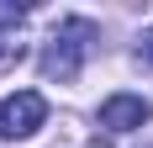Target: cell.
<instances>
[{
	"label": "cell",
	"instance_id": "obj_1",
	"mask_svg": "<svg viewBox=\"0 0 153 148\" xmlns=\"http://www.w3.org/2000/svg\"><path fill=\"white\" fill-rule=\"evenodd\" d=\"M95 37H100V32H95V21H85V16L58 21V32H53L48 48H42V74H48V79H58V85L79 79V69H85V58H90Z\"/></svg>",
	"mask_w": 153,
	"mask_h": 148
},
{
	"label": "cell",
	"instance_id": "obj_2",
	"mask_svg": "<svg viewBox=\"0 0 153 148\" xmlns=\"http://www.w3.org/2000/svg\"><path fill=\"white\" fill-rule=\"evenodd\" d=\"M48 122V101L37 90H16L0 101V138H32Z\"/></svg>",
	"mask_w": 153,
	"mask_h": 148
},
{
	"label": "cell",
	"instance_id": "obj_3",
	"mask_svg": "<svg viewBox=\"0 0 153 148\" xmlns=\"http://www.w3.org/2000/svg\"><path fill=\"white\" fill-rule=\"evenodd\" d=\"M153 117V106L143 101V95H106V101H100V127H106V132H132V127H143V122Z\"/></svg>",
	"mask_w": 153,
	"mask_h": 148
},
{
	"label": "cell",
	"instance_id": "obj_4",
	"mask_svg": "<svg viewBox=\"0 0 153 148\" xmlns=\"http://www.w3.org/2000/svg\"><path fill=\"white\" fill-rule=\"evenodd\" d=\"M27 58V43H21V21H5L0 27V69H16Z\"/></svg>",
	"mask_w": 153,
	"mask_h": 148
},
{
	"label": "cell",
	"instance_id": "obj_5",
	"mask_svg": "<svg viewBox=\"0 0 153 148\" xmlns=\"http://www.w3.org/2000/svg\"><path fill=\"white\" fill-rule=\"evenodd\" d=\"M137 58L153 69V32H143V43H137Z\"/></svg>",
	"mask_w": 153,
	"mask_h": 148
}]
</instances>
